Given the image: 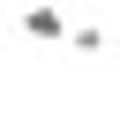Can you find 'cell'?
I'll return each mask as SVG.
<instances>
[{
    "instance_id": "1",
    "label": "cell",
    "mask_w": 120,
    "mask_h": 120,
    "mask_svg": "<svg viewBox=\"0 0 120 120\" xmlns=\"http://www.w3.org/2000/svg\"><path fill=\"white\" fill-rule=\"evenodd\" d=\"M22 30H30L38 45H60V38H68V8H52V0H30V8H22Z\"/></svg>"
}]
</instances>
